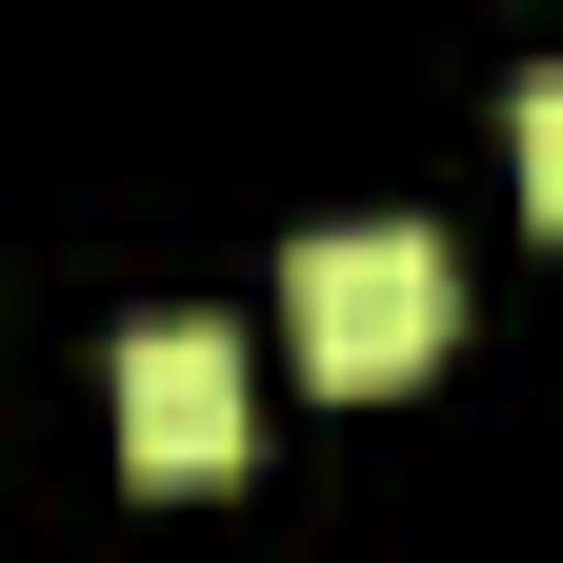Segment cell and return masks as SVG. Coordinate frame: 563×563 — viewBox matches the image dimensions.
I'll return each instance as SVG.
<instances>
[{"label":"cell","mask_w":563,"mask_h":563,"mask_svg":"<svg viewBox=\"0 0 563 563\" xmlns=\"http://www.w3.org/2000/svg\"><path fill=\"white\" fill-rule=\"evenodd\" d=\"M121 463L141 483H222L242 463V342L222 322H181V302L121 322Z\"/></svg>","instance_id":"2"},{"label":"cell","mask_w":563,"mask_h":563,"mask_svg":"<svg viewBox=\"0 0 563 563\" xmlns=\"http://www.w3.org/2000/svg\"><path fill=\"white\" fill-rule=\"evenodd\" d=\"M504 141H523V201H543V222H563V60H543V81H523V121H504Z\"/></svg>","instance_id":"3"},{"label":"cell","mask_w":563,"mask_h":563,"mask_svg":"<svg viewBox=\"0 0 563 563\" xmlns=\"http://www.w3.org/2000/svg\"><path fill=\"white\" fill-rule=\"evenodd\" d=\"M282 322H302L322 383H422L443 322H463V262H443V222H302L282 242Z\"/></svg>","instance_id":"1"}]
</instances>
